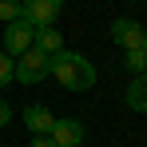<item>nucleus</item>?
Listing matches in <instances>:
<instances>
[{"label": "nucleus", "instance_id": "obj_14", "mask_svg": "<svg viewBox=\"0 0 147 147\" xmlns=\"http://www.w3.org/2000/svg\"><path fill=\"white\" fill-rule=\"evenodd\" d=\"M28 147H56V143H52V135H32Z\"/></svg>", "mask_w": 147, "mask_h": 147}, {"label": "nucleus", "instance_id": "obj_7", "mask_svg": "<svg viewBox=\"0 0 147 147\" xmlns=\"http://www.w3.org/2000/svg\"><path fill=\"white\" fill-rule=\"evenodd\" d=\"M52 123H56V115H52L48 103H28L24 107V127L32 135H52Z\"/></svg>", "mask_w": 147, "mask_h": 147}, {"label": "nucleus", "instance_id": "obj_9", "mask_svg": "<svg viewBox=\"0 0 147 147\" xmlns=\"http://www.w3.org/2000/svg\"><path fill=\"white\" fill-rule=\"evenodd\" d=\"M32 48H40L44 56L64 52V36H60V28H36V44H32Z\"/></svg>", "mask_w": 147, "mask_h": 147}, {"label": "nucleus", "instance_id": "obj_11", "mask_svg": "<svg viewBox=\"0 0 147 147\" xmlns=\"http://www.w3.org/2000/svg\"><path fill=\"white\" fill-rule=\"evenodd\" d=\"M20 4H24V0H0V20H4V24L20 20Z\"/></svg>", "mask_w": 147, "mask_h": 147}, {"label": "nucleus", "instance_id": "obj_1", "mask_svg": "<svg viewBox=\"0 0 147 147\" xmlns=\"http://www.w3.org/2000/svg\"><path fill=\"white\" fill-rule=\"evenodd\" d=\"M52 80L60 84V88H68V92H88V88H96V64L88 60V56H80V52L64 48L52 56Z\"/></svg>", "mask_w": 147, "mask_h": 147}, {"label": "nucleus", "instance_id": "obj_8", "mask_svg": "<svg viewBox=\"0 0 147 147\" xmlns=\"http://www.w3.org/2000/svg\"><path fill=\"white\" fill-rule=\"evenodd\" d=\"M123 103H127L131 111H147V76H135V80L127 84V92H123Z\"/></svg>", "mask_w": 147, "mask_h": 147}, {"label": "nucleus", "instance_id": "obj_3", "mask_svg": "<svg viewBox=\"0 0 147 147\" xmlns=\"http://www.w3.org/2000/svg\"><path fill=\"white\" fill-rule=\"evenodd\" d=\"M64 12V0H24L20 4V20H28L32 28H56Z\"/></svg>", "mask_w": 147, "mask_h": 147}, {"label": "nucleus", "instance_id": "obj_15", "mask_svg": "<svg viewBox=\"0 0 147 147\" xmlns=\"http://www.w3.org/2000/svg\"><path fill=\"white\" fill-rule=\"evenodd\" d=\"M143 52H147V28H143Z\"/></svg>", "mask_w": 147, "mask_h": 147}, {"label": "nucleus", "instance_id": "obj_13", "mask_svg": "<svg viewBox=\"0 0 147 147\" xmlns=\"http://www.w3.org/2000/svg\"><path fill=\"white\" fill-rule=\"evenodd\" d=\"M8 123H12V103L0 99V127H8Z\"/></svg>", "mask_w": 147, "mask_h": 147}, {"label": "nucleus", "instance_id": "obj_12", "mask_svg": "<svg viewBox=\"0 0 147 147\" xmlns=\"http://www.w3.org/2000/svg\"><path fill=\"white\" fill-rule=\"evenodd\" d=\"M12 76H16V60H12V56H4V52H0V88H4V84H16V80H12Z\"/></svg>", "mask_w": 147, "mask_h": 147}, {"label": "nucleus", "instance_id": "obj_5", "mask_svg": "<svg viewBox=\"0 0 147 147\" xmlns=\"http://www.w3.org/2000/svg\"><path fill=\"white\" fill-rule=\"evenodd\" d=\"M88 139V127L80 119H56L52 123V143L56 147H84Z\"/></svg>", "mask_w": 147, "mask_h": 147}, {"label": "nucleus", "instance_id": "obj_4", "mask_svg": "<svg viewBox=\"0 0 147 147\" xmlns=\"http://www.w3.org/2000/svg\"><path fill=\"white\" fill-rule=\"evenodd\" d=\"M32 44H36V28L28 24V20H12V24H4V48H0L4 56L16 60V56H24Z\"/></svg>", "mask_w": 147, "mask_h": 147}, {"label": "nucleus", "instance_id": "obj_2", "mask_svg": "<svg viewBox=\"0 0 147 147\" xmlns=\"http://www.w3.org/2000/svg\"><path fill=\"white\" fill-rule=\"evenodd\" d=\"M48 76H52V56H44L40 48H28L24 56H16V76H12V80H20L24 88L48 80Z\"/></svg>", "mask_w": 147, "mask_h": 147}, {"label": "nucleus", "instance_id": "obj_6", "mask_svg": "<svg viewBox=\"0 0 147 147\" xmlns=\"http://www.w3.org/2000/svg\"><path fill=\"white\" fill-rule=\"evenodd\" d=\"M111 40H115L123 52H139V48H143V24H135V20L123 16V20L111 24Z\"/></svg>", "mask_w": 147, "mask_h": 147}, {"label": "nucleus", "instance_id": "obj_10", "mask_svg": "<svg viewBox=\"0 0 147 147\" xmlns=\"http://www.w3.org/2000/svg\"><path fill=\"white\" fill-rule=\"evenodd\" d=\"M123 68L131 72V80L135 76H147V52L139 48V52H123Z\"/></svg>", "mask_w": 147, "mask_h": 147}]
</instances>
